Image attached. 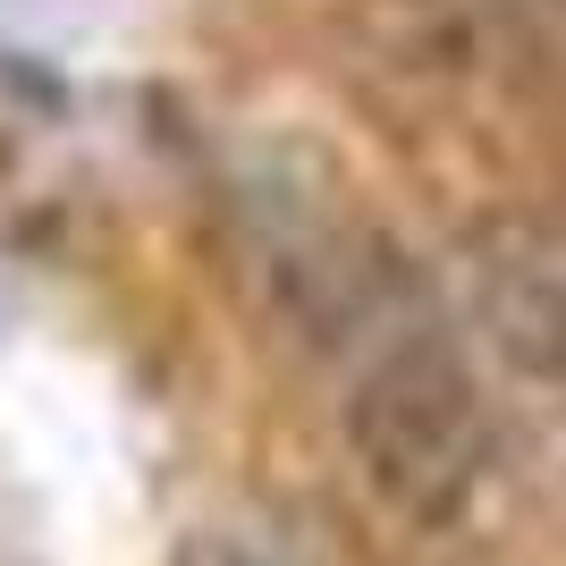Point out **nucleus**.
I'll list each match as a JSON object with an SVG mask.
<instances>
[{
	"mask_svg": "<svg viewBox=\"0 0 566 566\" xmlns=\"http://www.w3.org/2000/svg\"><path fill=\"white\" fill-rule=\"evenodd\" d=\"M178 566H296V549L262 542V533H237V524H212V533H195V542H187Z\"/></svg>",
	"mask_w": 566,
	"mask_h": 566,
	"instance_id": "f03ea898",
	"label": "nucleus"
},
{
	"mask_svg": "<svg viewBox=\"0 0 566 566\" xmlns=\"http://www.w3.org/2000/svg\"><path fill=\"white\" fill-rule=\"evenodd\" d=\"M347 449L389 516L449 533L491 482V423L440 347H380L347 389Z\"/></svg>",
	"mask_w": 566,
	"mask_h": 566,
	"instance_id": "f257e3e1",
	"label": "nucleus"
}]
</instances>
